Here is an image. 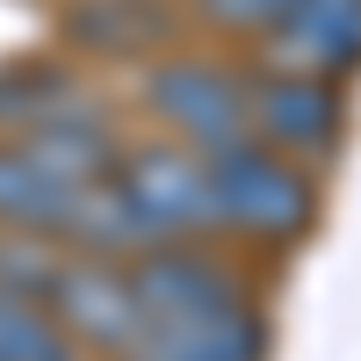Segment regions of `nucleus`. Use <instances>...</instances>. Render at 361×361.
I'll return each mask as SVG.
<instances>
[{
  "label": "nucleus",
  "instance_id": "1",
  "mask_svg": "<svg viewBox=\"0 0 361 361\" xmlns=\"http://www.w3.org/2000/svg\"><path fill=\"white\" fill-rule=\"evenodd\" d=\"M202 159H209V195H217V231L253 238V246H289V238L311 231L318 195L289 152H275L260 137H231Z\"/></svg>",
  "mask_w": 361,
  "mask_h": 361
},
{
  "label": "nucleus",
  "instance_id": "2",
  "mask_svg": "<svg viewBox=\"0 0 361 361\" xmlns=\"http://www.w3.org/2000/svg\"><path fill=\"white\" fill-rule=\"evenodd\" d=\"M109 180L123 188L130 217L145 224L152 246H173V238H202L217 231V195H209V159L195 145H137V152H116Z\"/></svg>",
  "mask_w": 361,
  "mask_h": 361
},
{
  "label": "nucleus",
  "instance_id": "3",
  "mask_svg": "<svg viewBox=\"0 0 361 361\" xmlns=\"http://www.w3.org/2000/svg\"><path fill=\"white\" fill-rule=\"evenodd\" d=\"M145 109L166 123V137L195 145V152H217V145L246 137L253 116H246V80H238L224 58H195V51H173L145 66Z\"/></svg>",
  "mask_w": 361,
  "mask_h": 361
},
{
  "label": "nucleus",
  "instance_id": "4",
  "mask_svg": "<svg viewBox=\"0 0 361 361\" xmlns=\"http://www.w3.org/2000/svg\"><path fill=\"white\" fill-rule=\"evenodd\" d=\"M44 304H51L58 333H66L73 347L109 354V361H123L137 347V333H145V311L130 296V275L116 260H94V253H66V260H58Z\"/></svg>",
  "mask_w": 361,
  "mask_h": 361
},
{
  "label": "nucleus",
  "instance_id": "5",
  "mask_svg": "<svg viewBox=\"0 0 361 361\" xmlns=\"http://www.w3.org/2000/svg\"><path fill=\"white\" fill-rule=\"evenodd\" d=\"M123 275H130V296H137L145 325H152V318H202V311H231V304H246L238 275H231L217 253H202V238L145 246V253H130Z\"/></svg>",
  "mask_w": 361,
  "mask_h": 361
},
{
  "label": "nucleus",
  "instance_id": "6",
  "mask_svg": "<svg viewBox=\"0 0 361 361\" xmlns=\"http://www.w3.org/2000/svg\"><path fill=\"white\" fill-rule=\"evenodd\" d=\"M246 116L260 145H275L289 159H318L340 145V87L318 80V73H282L267 66L260 80H246Z\"/></svg>",
  "mask_w": 361,
  "mask_h": 361
},
{
  "label": "nucleus",
  "instance_id": "7",
  "mask_svg": "<svg viewBox=\"0 0 361 361\" xmlns=\"http://www.w3.org/2000/svg\"><path fill=\"white\" fill-rule=\"evenodd\" d=\"M267 66L340 80L361 66V0H296L267 29Z\"/></svg>",
  "mask_w": 361,
  "mask_h": 361
},
{
  "label": "nucleus",
  "instance_id": "8",
  "mask_svg": "<svg viewBox=\"0 0 361 361\" xmlns=\"http://www.w3.org/2000/svg\"><path fill=\"white\" fill-rule=\"evenodd\" d=\"M260 347H267V333H260L253 304H231V311H202V318H152L123 361H260Z\"/></svg>",
  "mask_w": 361,
  "mask_h": 361
},
{
  "label": "nucleus",
  "instance_id": "9",
  "mask_svg": "<svg viewBox=\"0 0 361 361\" xmlns=\"http://www.w3.org/2000/svg\"><path fill=\"white\" fill-rule=\"evenodd\" d=\"M94 102V87H87L73 66H51V58H22V66H0V137L15 130H37V123H58V116H73Z\"/></svg>",
  "mask_w": 361,
  "mask_h": 361
},
{
  "label": "nucleus",
  "instance_id": "10",
  "mask_svg": "<svg viewBox=\"0 0 361 361\" xmlns=\"http://www.w3.org/2000/svg\"><path fill=\"white\" fill-rule=\"evenodd\" d=\"M66 37L80 51H102V58H145L173 37V15L159 0H80L66 15Z\"/></svg>",
  "mask_w": 361,
  "mask_h": 361
},
{
  "label": "nucleus",
  "instance_id": "11",
  "mask_svg": "<svg viewBox=\"0 0 361 361\" xmlns=\"http://www.w3.org/2000/svg\"><path fill=\"white\" fill-rule=\"evenodd\" d=\"M66 195L73 188H58L15 137H0V231H44V238H58Z\"/></svg>",
  "mask_w": 361,
  "mask_h": 361
},
{
  "label": "nucleus",
  "instance_id": "12",
  "mask_svg": "<svg viewBox=\"0 0 361 361\" xmlns=\"http://www.w3.org/2000/svg\"><path fill=\"white\" fill-rule=\"evenodd\" d=\"M80 347L58 333V318L44 296H15L0 289V361H73Z\"/></svg>",
  "mask_w": 361,
  "mask_h": 361
},
{
  "label": "nucleus",
  "instance_id": "13",
  "mask_svg": "<svg viewBox=\"0 0 361 361\" xmlns=\"http://www.w3.org/2000/svg\"><path fill=\"white\" fill-rule=\"evenodd\" d=\"M202 22H217V29H246V37H267L296 0H195Z\"/></svg>",
  "mask_w": 361,
  "mask_h": 361
}]
</instances>
